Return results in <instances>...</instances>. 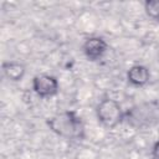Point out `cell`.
Segmentation results:
<instances>
[{"label": "cell", "instance_id": "3957f363", "mask_svg": "<svg viewBox=\"0 0 159 159\" xmlns=\"http://www.w3.org/2000/svg\"><path fill=\"white\" fill-rule=\"evenodd\" d=\"M98 120L107 128H114L124 120V112L120 104L112 98L102 99L96 107Z\"/></svg>", "mask_w": 159, "mask_h": 159}, {"label": "cell", "instance_id": "ba28073f", "mask_svg": "<svg viewBox=\"0 0 159 159\" xmlns=\"http://www.w3.org/2000/svg\"><path fill=\"white\" fill-rule=\"evenodd\" d=\"M144 10L148 17L159 22V0H147L144 2Z\"/></svg>", "mask_w": 159, "mask_h": 159}, {"label": "cell", "instance_id": "277c9868", "mask_svg": "<svg viewBox=\"0 0 159 159\" xmlns=\"http://www.w3.org/2000/svg\"><path fill=\"white\" fill-rule=\"evenodd\" d=\"M32 89L41 98H48L58 92V81L55 76L41 73L32 78Z\"/></svg>", "mask_w": 159, "mask_h": 159}, {"label": "cell", "instance_id": "8992f818", "mask_svg": "<svg viewBox=\"0 0 159 159\" xmlns=\"http://www.w3.org/2000/svg\"><path fill=\"white\" fill-rule=\"evenodd\" d=\"M150 72L147 66L143 65H134L127 72V80L130 84L135 87H142L149 82Z\"/></svg>", "mask_w": 159, "mask_h": 159}, {"label": "cell", "instance_id": "9c48e42d", "mask_svg": "<svg viewBox=\"0 0 159 159\" xmlns=\"http://www.w3.org/2000/svg\"><path fill=\"white\" fill-rule=\"evenodd\" d=\"M152 159H159V140H157L152 149Z\"/></svg>", "mask_w": 159, "mask_h": 159}, {"label": "cell", "instance_id": "5b68a950", "mask_svg": "<svg viewBox=\"0 0 159 159\" xmlns=\"http://www.w3.org/2000/svg\"><path fill=\"white\" fill-rule=\"evenodd\" d=\"M107 50H108V43L106 42L104 39L99 36L88 37L82 45V51L89 61H97L102 58L103 55L107 52Z\"/></svg>", "mask_w": 159, "mask_h": 159}, {"label": "cell", "instance_id": "52a82bcc", "mask_svg": "<svg viewBox=\"0 0 159 159\" xmlns=\"http://www.w3.org/2000/svg\"><path fill=\"white\" fill-rule=\"evenodd\" d=\"M2 73L4 76L12 81V82H19L24 78L26 73V68L21 62L17 61H7L2 63Z\"/></svg>", "mask_w": 159, "mask_h": 159}, {"label": "cell", "instance_id": "6da1fadb", "mask_svg": "<svg viewBox=\"0 0 159 159\" xmlns=\"http://www.w3.org/2000/svg\"><path fill=\"white\" fill-rule=\"evenodd\" d=\"M48 128L65 139H83L84 124L75 111H65L47 119Z\"/></svg>", "mask_w": 159, "mask_h": 159}, {"label": "cell", "instance_id": "7a4b0ae2", "mask_svg": "<svg viewBox=\"0 0 159 159\" xmlns=\"http://www.w3.org/2000/svg\"><path fill=\"white\" fill-rule=\"evenodd\" d=\"M124 119L135 128L149 127L159 122V106L154 103H142L124 112Z\"/></svg>", "mask_w": 159, "mask_h": 159}]
</instances>
